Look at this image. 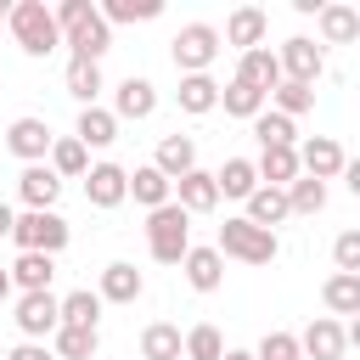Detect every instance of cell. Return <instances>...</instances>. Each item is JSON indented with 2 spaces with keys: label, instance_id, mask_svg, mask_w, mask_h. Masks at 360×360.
<instances>
[{
  "label": "cell",
  "instance_id": "48",
  "mask_svg": "<svg viewBox=\"0 0 360 360\" xmlns=\"http://www.w3.org/2000/svg\"><path fill=\"white\" fill-rule=\"evenodd\" d=\"M349 349H360V315L349 321Z\"/></svg>",
  "mask_w": 360,
  "mask_h": 360
},
{
  "label": "cell",
  "instance_id": "37",
  "mask_svg": "<svg viewBox=\"0 0 360 360\" xmlns=\"http://www.w3.org/2000/svg\"><path fill=\"white\" fill-rule=\"evenodd\" d=\"M287 202H292L298 219H315V214L326 208V180H309V174L292 180V186H287Z\"/></svg>",
  "mask_w": 360,
  "mask_h": 360
},
{
  "label": "cell",
  "instance_id": "49",
  "mask_svg": "<svg viewBox=\"0 0 360 360\" xmlns=\"http://www.w3.org/2000/svg\"><path fill=\"white\" fill-rule=\"evenodd\" d=\"M225 360H259L253 349H225Z\"/></svg>",
  "mask_w": 360,
  "mask_h": 360
},
{
  "label": "cell",
  "instance_id": "28",
  "mask_svg": "<svg viewBox=\"0 0 360 360\" xmlns=\"http://www.w3.org/2000/svg\"><path fill=\"white\" fill-rule=\"evenodd\" d=\"M321 304H326V315H360V276H349V270H332L326 281H321Z\"/></svg>",
  "mask_w": 360,
  "mask_h": 360
},
{
  "label": "cell",
  "instance_id": "15",
  "mask_svg": "<svg viewBox=\"0 0 360 360\" xmlns=\"http://www.w3.org/2000/svg\"><path fill=\"white\" fill-rule=\"evenodd\" d=\"M112 112H118V124L124 118H152L158 112V84L146 79V73H129V79H118V90H112Z\"/></svg>",
  "mask_w": 360,
  "mask_h": 360
},
{
  "label": "cell",
  "instance_id": "17",
  "mask_svg": "<svg viewBox=\"0 0 360 360\" xmlns=\"http://www.w3.org/2000/svg\"><path fill=\"white\" fill-rule=\"evenodd\" d=\"M315 28H321V45H354V39H360V6L326 0L321 17H315Z\"/></svg>",
  "mask_w": 360,
  "mask_h": 360
},
{
  "label": "cell",
  "instance_id": "22",
  "mask_svg": "<svg viewBox=\"0 0 360 360\" xmlns=\"http://www.w3.org/2000/svg\"><path fill=\"white\" fill-rule=\"evenodd\" d=\"M219 79L214 73H186L180 79V90H174V101H180V112H191V118H202V112H214L219 107Z\"/></svg>",
  "mask_w": 360,
  "mask_h": 360
},
{
  "label": "cell",
  "instance_id": "46",
  "mask_svg": "<svg viewBox=\"0 0 360 360\" xmlns=\"http://www.w3.org/2000/svg\"><path fill=\"white\" fill-rule=\"evenodd\" d=\"M17 231V214H11V202H0V236H11Z\"/></svg>",
  "mask_w": 360,
  "mask_h": 360
},
{
  "label": "cell",
  "instance_id": "47",
  "mask_svg": "<svg viewBox=\"0 0 360 360\" xmlns=\"http://www.w3.org/2000/svg\"><path fill=\"white\" fill-rule=\"evenodd\" d=\"M11 292H17V281H11V270H0V304H6Z\"/></svg>",
  "mask_w": 360,
  "mask_h": 360
},
{
  "label": "cell",
  "instance_id": "18",
  "mask_svg": "<svg viewBox=\"0 0 360 360\" xmlns=\"http://www.w3.org/2000/svg\"><path fill=\"white\" fill-rule=\"evenodd\" d=\"M231 79H242V84H253V90H264V96H270L287 73H281V56H276L270 45H259V51L236 56V73H231Z\"/></svg>",
  "mask_w": 360,
  "mask_h": 360
},
{
  "label": "cell",
  "instance_id": "6",
  "mask_svg": "<svg viewBox=\"0 0 360 360\" xmlns=\"http://www.w3.org/2000/svg\"><path fill=\"white\" fill-rule=\"evenodd\" d=\"M17 332L28 338V343H45V338H56L62 332V298L56 292H17Z\"/></svg>",
  "mask_w": 360,
  "mask_h": 360
},
{
  "label": "cell",
  "instance_id": "23",
  "mask_svg": "<svg viewBox=\"0 0 360 360\" xmlns=\"http://www.w3.org/2000/svg\"><path fill=\"white\" fill-rule=\"evenodd\" d=\"M253 163H259V180H264V186H281V191H287L292 180H304L298 146H264V152H259Z\"/></svg>",
  "mask_w": 360,
  "mask_h": 360
},
{
  "label": "cell",
  "instance_id": "33",
  "mask_svg": "<svg viewBox=\"0 0 360 360\" xmlns=\"http://www.w3.org/2000/svg\"><path fill=\"white\" fill-rule=\"evenodd\" d=\"M51 169H56L62 180H84V174H90V146H84L79 135H56V146H51Z\"/></svg>",
  "mask_w": 360,
  "mask_h": 360
},
{
  "label": "cell",
  "instance_id": "27",
  "mask_svg": "<svg viewBox=\"0 0 360 360\" xmlns=\"http://www.w3.org/2000/svg\"><path fill=\"white\" fill-rule=\"evenodd\" d=\"M141 360H186V332L169 321L141 326Z\"/></svg>",
  "mask_w": 360,
  "mask_h": 360
},
{
  "label": "cell",
  "instance_id": "31",
  "mask_svg": "<svg viewBox=\"0 0 360 360\" xmlns=\"http://www.w3.org/2000/svg\"><path fill=\"white\" fill-rule=\"evenodd\" d=\"M51 276H56V259L51 253H17V264H11L17 292H51Z\"/></svg>",
  "mask_w": 360,
  "mask_h": 360
},
{
  "label": "cell",
  "instance_id": "30",
  "mask_svg": "<svg viewBox=\"0 0 360 360\" xmlns=\"http://www.w3.org/2000/svg\"><path fill=\"white\" fill-rule=\"evenodd\" d=\"M248 219H253V225H264V231L287 225V219H292V202H287V191H281V186H259V191L248 197Z\"/></svg>",
  "mask_w": 360,
  "mask_h": 360
},
{
  "label": "cell",
  "instance_id": "40",
  "mask_svg": "<svg viewBox=\"0 0 360 360\" xmlns=\"http://www.w3.org/2000/svg\"><path fill=\"white\" fill-rule=\"evenodd\" d=\"M270 107H276V112H287V118H298V112H309V107H315V84H292V79H281V84L270 90Z\"/></svg>",
  "mask_w": 360,
  "mask_h": 360
},
{
  "label": "cell",
  "instance_id": "34",
  "mask_svg": "<svg viewBox=\"0 0 360 360\" xmlns=\"http://www.w3.org/2000/svg\"><path fill=\"white\" fill-rule=\"evenodd\" d=\"M51 349H56V360H96L101 332H90V326H62V332L51 338Z\"/></svg>",
  "mask_w": 360,
  "mask_h": 360
},
{
  "label": "cell",
  "instance_id": "1",
  "mask_svg": "<svg viewBox=\"0 0 360 360\" xmlns=\"http://www.w3.org/2000/svg\"><path fill=\"white\" fill-rule=\"evenodd\" d=\"M146 248H152L158 264H186V253H191V214L180 202L152 208L146 214Z\"/></svg>",
  "mask_w": 360,
  "mask_h": 360
},
{
  "label": "cell",
  "instance_id": "29",
  "mask_svg": "<svg viewBox=\"0 0 360 360\" xmlns=\"http://www.w3.org/2000/svg\"><path fill=\"white\" fill-rule=\"evenodd\" d=\"M62 84H68V96H73L79 107H96V96L107 90V79H101V62H79V56H68V73H62Z\"/></svg>",
  "mask_w": 360,
  "mask_h": 360
},
{
  "label": "cell",
  "instance_id": "41",
  "mask_svg": "<svg viewBox=\"0 0 360 360\" xmlns=\"http://www.w3.org/2000/svg\"><path fill=\"white\" fill-rule=\"evenodd\" d=\"M253 354H259V360H304V349H298V338H292V332H264Z\"/></svg>",
  "mask_w": 360,
  "mask_h": 360
},
{
  "label": "cell",
  "instance_id": "19",
  "mask_svg": "<svg viewBox=\"0 0 360 360\" xmlns=\"http://www.w3.org/2000/svg\"><path fill=\"white\" fill-rule=\"evenodd\" d=\"M180 270H186V281H191L197 292H219V287H225V253H219L214 242H208V248L191 242V253H186Z\"/></svg>",
  "mask_w": 360,
  "mask_h": 360
},
{
  "label": "cell",
  "instance_id": "11",
  "mask_svg": "<svg viewBox=\"0 0 360 360\" xmlns=\"http://www.w3.org/2000/svg\"><path fill=\"white\" fill-rule=\"evenodd\" d=\"M264 34H270V11H264V6H236V11L225 17V45H231L236 56L259 51Z\"/></svg>",
  "mask_w": 360,
  "mask_h": 360
},
{
  "label": "cell",
  "instance_id": "50",
  "mask_svg": "<svg viewBox=\"0 0 360 360\" xmlns=\"http://www.w3.org/2000/svg\"><path fill=\"white\" fill-rule=\"evenodd\" d=\"M6 17H11V6H6V0H0V22H6Z\"/></svg>",
  "mask_w": 360,
  "mask_h": 360
},
{
  "label": "cell",
  "instance_id": "5",
  "mask_svg": "<svg viewBox=\"0 0 360 360\" xmlns=\"http://www.w3.org/2000/svg\"><path fill=\"white\" fill-rule=\"evenodd\" d=\"M68 219L56 214V208H45V214H17V231H11V242H17V253H62L68 248Z\"/></svg>",
  "mask_w": 360,
  "mask_h": 360
},
{
  "label": "cell",
  "instance_id": "13",
  "mask_svg": "<svg viewBox=\"0 0 360 360\" xmlns=\"http://www.w3.org/2000/svg\"><path fill=\"white\" fill-rule=\"evenodd\" d=\"M298 163H304V174H309V180H343L349 152H343L332 135H309V141L298 146Z\"/></svg>",
  "mask_w": 360,
  "mask_h": 360
},
{
  "label": "cell",
  "instance_id": "45",
  "mask_svg": "<svg viewBox=\"0 0 360 360\" xmlns=\"http://www.w3.org/2000/svg\"><path fill=\"white\" fill-rule=\"evenodd\" d=\"M343 186H349V197H360V158H349V169H343Z\"/></svg>",
  "mask_w": 360,
  "mask_h": 360
},
{
  "label": "cell",
  "instance_id": "25",
  "mask_svg": "<svg viewBox=\"0 0 360 360\" xmlns=\"http://www.w3.org/2000/svg\"><path fill=\"white\" fill-rule=\"evenodd\" d=\"M129 197L152 214V208H163V202H174V180L158 169V163H141L135 174H129Z\"/></svg>",
  "mask_w": 360,
  "mask_h": 360
},
{
  "label": "cell",
  "instance_id": "9",
  "mask_svg": "<svg viewBox=\"0 0 360 360\" xmlns=\"http://www.w3.org/2000/svg\"><path fill=\"white\" fill-rule=\"evenodd\" d=\"M124 197H129V169L112 163V158L90 163V174H84V202H90V208H118Z\"/></svg>",
  "mask_w": 360,
  "mask_h": 360
},
{
  "label": "cell",
  "instance_id": "3",
  "mask_svg": "<svg viewBox=\"0 0 360 360\" xmlns=\"http://www.w3.org/2000/svg\"><path fill=\"white\" fill-rule=\"evenodd\" d=\"M11 39L22 45V56H51L62 45V28H56V11L45 0H17L11 6Z\"/></svg>",
  "mask_w": 360,
  "mask_h": 360
},
{
  "label": "cell",
  "instance_id": "26",
  "mask_svg": "<svg viewBox=\"0 0 360 360\" xmlns=\"http://www.w3.org/2000/svg\"><path fill=\"white\" fill-rule=\"evenodd\" d=\"M152 163H158L169 180H186V174L197 169V141H191V135H163L158 152H152Z\"/></svg>",
  "mask_w": 360,
  "mask_h": 360
},
{
  "label": "cell",
  "instance_id": "44",
  "mask_svg": "<svg viewBox=\"0 0 360 360\" xmlns=\"http://www.w3.org/2000/svg\"><path fill=\"white\" fill-rule=\"evenodd\" d=\"M6 360H56V349H51V343H28V338H22Z\"/></svg>",
  "mask_w": 360,
  "mask_h": 360
},
{
  "label": "cell",
  "instance_id": "8",
  "mask_svg": "<svg viewBox=\"0 0 360 360\" xmlns=\"http://www.w3.org/2000/svg\"><path fill=\"white\" fill-rule=\"evenodd\" d=\"M281 73L292 79V84H315L321 73H326V45H315L309 34H292V39H281Z\"/></svg>",
  "mask_w": 360,
  "mask_h": 360
},
{
  "label": "cell",
  "instance_id": "42",
  "mask_svg": "<svg viewBox=\"0 0 360 360\" xmlns=\"http://www.w3.org/2000/svg\"><path fill=\"white\" fill-rule=\"evenodd\" d=\"M332 264L349 270V276H360V231H354V225L332 236Z\"/></svg>",
  "mask_w": 360,
  "mask_h": 360
},
{
  "label": "cell",
  "instance_id": "16",
  "mask_svg": "<svg viewBox=\"0 0 360 360\" xmlns=\"http://www.w3.org/2000/svg\"><path fill=\"white\" fill-rule=\"evenodd\" d=\"M96 292H101V304H135V298L146 292V276H141V270H135L129 259H112V264L101 270Z\"/></svg>",
  "mask_w": 360,
  "mask_h": 360
},
{
  "label": "cell",
  "instance_id": "38",
  "mask_svg": "<svg viewBox=\"0 0 360 360\" xmlns=\"http://www.w3.org/2000/svg\"><path fill=\"white\" fill-rule=\"evenodd\" d=\"M186 360H225V338H219L214 321H197L186 332Z\"/></svg>",
  "mask_w": 360,
  "mask_h": 360
},
{
  "label": "cell",
  "instance_id": "4",
  "mask_svg": "<svg viewBox=\"0 0 360 360\" xmlns=\"http://www.w3.org/2000/svg\"><path fill=\"white\" fill-rule=\"evenodd\" d=\"M219 51H225V34H219L214 22H186V28L169 39V56H174L180 79H186V73H208Z\"/></svg>",
  "mask_w": 360,
  "mask_h": 360
},
{
  "label": "cell",
  "instance_id": "2",
  "mask_svg": "<svg viewBox=\"0 0 360 360\" xmlns=\"http://www.w3.org/2000/svg\"><path fill=\"white\" fill-rule=\"evenodd\" d=\"M214 248H219L225 259H242V264H276V253H281V242H276V231H264V225H253L248 214H231V219L219 225V236H214Z\"/></svg>",
  "mask_w": 360,
  "mask_h": 360
},
{
  "label": "cell",
  "instance_id": "10",
  "mask_svg": "<svg viewBox=\"0 0 360 360\" xmlns=\"http://www.w3.org/2000/svg\"><path fill=\"white\" fill-rule=\"evenodd\" d=\"M298 349H304V360H343L349 326H343L338 315H315V321L298 332Z\"/></svg>",
  "mask_w": 360,
  "mask_h": 360
},
{
  "label": "cell",
  "instance_id": "21",
  "mask_svg": "<svg viewBox=\"0 0 360 360\" xmlns=\"http://www.w3.org/2000/svg\"><path fill=\"white\" fill-rule=\"evenodd\" d=\"M174 202H180L186 214H214V208H219V180H214L208 169H191L186 180H174Z\"/></svg>",
  "mask_w": 360,
  "mask_h": 360
},
{
  "label": "cell",
  "instance_id": "12",
  "mask_svg": "<svg viewBox=\"0 0 360 360\" xmlns=\"http://www.w3.org/2000/svg\"><path fill=\"white\" fill-rule=\"evenodd\" d=\"M62 45H68L79 62H101V56L112 51V22L101 17V6H96V11H90L79 28H68V34H62Z\"/></svg>",
  "mask_w": 360,
  "mask_h": 360
},
{
  "label": "cell",
  "instance_id": "35",
  "mask_svg": "<svg viewBox=\"0 0 360 360\" xmlns=\"http://www.w3.org/2000/svg\"><path fill=\"white\" fill-rule=\"evenodd\" d=\"M253 135H259V152H264V146H298L292 118H287V112H276V107H264V112L253 118Z\"/></svg>",
  "mask_w": 360,
  "mask_h": 360
},
{
  "label": "cell",
  "instance_id": "7",
  "mask_svg": "<svg viewBox=\"0 0 360 360\" xmlns=\"http://www.w3.org/2000/svg\"><path fill=\"white\" fill-rule=\"evenodd\" d=\"M51 146H56V135H51L45 118H11L6 124V152L22 158V169L28 163H51Z\"/></svg>",
  "mask_w": 360,
  "mask_h": 360
},
{
  "label": "cell",
  "instance_id": "36",
  "mask_svg": "<svg viewBox=\"0 0 360 360\" xmlns=\"http://www.w3.org/2000/svg\"><path fill=\"white\" fill-rule=\"evenodd\" d=\"M96 321H101V292L73 287V292L62 298V326H90V332H96Z\"/></svg>",
  "mask_w": 360,
  "mask_h": 360
},
{
  "label": "cell",
  "instance_id": "39",
  "mask_svg": "<svg viewBox=\"0 0 360 360\" xmlns=\"http://www.w3.org/2000/svg\"><path fill=\"white\" fill-rule=\"evenodd\" d=\"M101 17L107 22H152V17H163V0H101Z\"/></svg>",
  "mask_w": 360,
  "mask_h": 360
},
{
  "label": "cell",
  "instance_id": "32",
  "mask_svg": "<svg viewBox=\"0 0 360 360\" xmlns=\"http://www.w3.org/2000/svg\"><path fill=\"white\" fill-rule=\"evenodd\" d=\"M219 107H225V118H248V124H253V118L270 107V96L253 90V84H242V79H231V84L219 90Z\"/></svg>",
  "mask_w": 360,
  "mask_h": 360
},
{
  "label": "cell",
  "instance_id": "43",
  "mask_svg": "<svg viewBox=\"0 0 360 360\" xmlns=\"http://www.w3.org/2000/svg\"><path fill=\"white\" fill-rule=\"evenodd\" d=\"M51 11H56V28L68 34V28H79V22H84L96 6H90V0H62V6H51Z\"/></svg>",
  "mask_w": 360,
  "mask_h": 360
},
{
  "label": "cell",
  "instance_id": "20",
  "mask_svg": "<svg viewBox=\"0 0 360 360\" xmlns=\"http://www.w3.org/2000/svg\"><path fill=\"white\" fill-rule=\"evenodd\" d=\"M73 135H79L90 152H107V146L118 141V112H112V107H101V101H96V107H79Z\"/></svg>",
  "mask_w": 360,
  "mask_h": 360
},
{
  "label": "cell",
  "instance_id": "14",
  "mask_svg": "<svg viewBox=\"0 0 360 360\" xmlns=\"http://www.w3.org/2000/svg\"><path fill=\"white\" fill-rule=\"evenodd\" d=\"M17 197H22L28 214H45V208H56V197H62V174H56L51 163H28V169L17 174Z\"/></svg>",
  "mask_w": 360,
  "mask_h": 360
},
{
  "label": "cell",
  "instance_id": "24",
  "mask_svg": "<svg viewBox=\"0 0 360 360\" xmlns=\"http://www.w3.org/2000/svg\"><path fill=\"white\" fill-rule=\"evenodd\" d=\"M214 180H219V197H236V202H248L264 180H259V163L253 158H225L219 169H214Z\"/></svg>",
  "mask_w": 360,
  "mask_h": 360
}]
</instances>
